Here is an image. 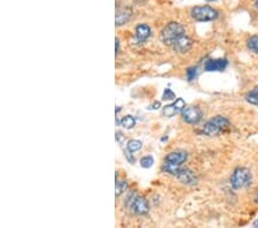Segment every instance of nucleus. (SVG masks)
<instances>
[{
    "instance_id": "1",
    "label": "nucleus",
    "mask_w": 258,
    "mask_h": 228,
    "mask_svg": "<svg viewBox=\"0 0 258 228\" xmlns=\"http://www.w3.org/2000/svg\"><path fill=\"white\" fill-rule=\"evenodd\" d=\"M253 174L250 170L246 167L235 168L231 176V186L235 190H240L252 185Z\"/></svg>"
},
{
    "instance_id": "2",
    "label": "nucleus",
    "mask_w": 258,
    "mask_h": 228,
    "mask_svg": "<svg viewBox=\"0 0 258 228\" xmlns=\"http://www.w3.org/2000/svg\"><path fill=\"white\" fill-rule=\"evenodd\" d=\"M185 34V28H184L182 24L178 23V22H170V23L165 25L163 30H162V40H163V43L167 44V45L172 46L180 36Z\"/></svg>"
},
{
    "instance_id": "3",
    "label": "nucleus",
    "mask_w": 258,
    "mask_h": 228,
    "mask_svg": "<svg viewBox=\"0 0 258 228\" xmlns=\"http://www.w3.org/2000/svg\"><path fill=\"white\" fill-rule=\"evenodd\" d=\"M230 126V121L222 115H217L208 120L203 127V133L208 136H217Z\"/></svg>"
},
{
    "instance_id": "4",
    "label": "nucleus",
    "mask_w": 258,
    "mask_h": 228,
    "mask_svg": "<svg viewBox=\"0 0 258 228\" xmlns=\"http://www.w3.org/2000/svg\"><path fill=\"white\" fill-rule=\"evenodd\" d=\"M191 15L197 22H210L218 17V10L211 6H195L191 10Z\"/></svg>"
},
{
    "instance_id": "5",
    "label": "nucleus",
    "mask_w": 258,
    "mask_h": 228,
    "mask_svg": "<svg viewBox=\"0 0 258 228\" xmlns=\"http://www.w3.org/2000/svg\"><path fill=\"white\" fill-rule=\"evenodd\" d=\"M125 204H127V208L129 210H131V211L135 213V215L142 216V215H146V213L149 211V204L146 198L138 196L135 193H132L129 195Z\"/></svg>"
},
{
    "instance_id": "6",
    "label": "nucleus",
    "mask_w": 258,
    "mask_h": 228,
    "mask_svg": "<svg viewBox=\"0 0 258 228\" xmlns=\"http://www.w3.org/2000/svg\"><path fill=\"white\" fill-rule=\"evenodd\" d=\"M182 116L183 120L185 121L186 123L195 124L200 122L202 116H203V113H202L201 109L198 108V106H186V108L183 110Z\"/></svg>"
},
{
    "instance_id": "7",
    "label": "nucleus",
    "mask_w": 258,
    "mask_h": 228,
    "mask_svg": "<svg viewBox=\"0 0 258 228\" xmlns=\"http://www.w3.org/2000/svg\"><path fill=\"white\" fill-rule=\"evenodd\" d=\"M228 61L226 59H210L204 64V71L206 72H223L227 67Z\"/></svg>"
},
{
    "instance_id": "8",
    "label": "nucleus",
    "mask_w": 258,
    "mask_h": 228,
    "mask_svg": "<svg viewBox=\"0 0 258 228\" xmlns=\"http://www.w3.org/2000/svg\"><path fill=\"white\" fill-rule=\"evenodd\" d=\"M192 45H193V40H192L191 37H189L186 34L180 36V37L176 40L175 44H173V49L177 52L179 53H186L189 51Z\"/></svg>"
},
{
    "instance_id": "9",
    "label": "nucleus",
    "mask_w": 258,
    "mask_h": 228,
    "mask_svg": "<svg viewBox=\"0 0 258 228\" xmlns=\"http://www.w3.org/2000/svg\"><path fill=\"white\" fill-rule=\"evenodd\" d=\"M177 178H178L183 183H185V185L194 186L197 183L196 175H195L191 170H189V168H182L179 172V174L177 175Z\"/></svg>"
},
{
    "instance_id": "10",
    "label": "nucleus",
    "mask_w": 258,
    "mask_h": 228,
    "mask_svg": "<svg viewBox=\"0 0 258 228\" xmlns=\"http://www.w3.org/2000/svg\"><path fill=\"white\" fill-rule=\"evenodd\" d=\"M186 160H187V153L184 151L171 152V153H169L167 157H165V161H167V163L178 165V166H182V165L185 163Z\"/></svg>"
},
{
    "instance_id": "11",
    "label": "nucleus",
    "mask_w": 258,
    "mask_h": 228,
    "mask_svg": "<svg viewBox=\"0 0 258 228\" xmlns=\"http://www.w3.org/2000/svg\"><path fill=\"white\" fill-rule=\"evenodd\" d=\"M150 32H152V30H150V27L148 24H138L137 27H135V38H137L139 43H143L149 38Z\"/></svg>"
},
{
    "instance_id": "12",
    "label": "nucleus",
    "mask_w": 258,
    "mask_h": 228,
    "mask_svg": "<svg viewBox=\"0 0 258 228\" xmlns=\"http://www.w3.org/2000/svg\"><path fill=\"white\" fill-rule=\"evenodd\" d=\"M132 17V12L129 8L117 9L116 12V25H123L130 21Z\"/></svg>"
},
{
    "instance_id": "13",
    "label": "nucleus",
    "mask_w": 258,
    "mask_h": 228,
    "mask_svg": "<svg viewBox=\"0 0 258 228\" xmlns=\"http://www.w3.org/2000/svg\"><path fill=\"white\" fill-rule=\"evenodd\" d=\"M246 101L248 102L249 104L258 106V87H255L253 90H250L249 93L246 95Z\"/></svg>"
},
{
    "instance_id": "14",
    "label": "nucleus",
    "mask_w": 258,
    "mask_h": 228,
    "mask_svg": "<svg viewBox=\"0 0 258 228\" xmlns=\"http://www.w3.org/2000/svg\"><path fill=\"white\" fill-rule=\"evenodd\" d=\"M121 126L125 129H132L135 126V119L132 115H125L121 120Z\"/></svg>"
},
{
    "instance_id": "15",
    "label": "nucleus",
    "mask_w": 258,
    "mask_h": 228,
    "mask_svg": "<svg viewBox=\"0 0 258 228\" xmlns=\"http://www.w3.org/2000/svg\"><path fill=\"white\" fill-rule=\"evenodd\" d=\"M141 148H142V143L138 141V139H130L127 144V150L128 151H130L131 153L139 151Z\"/></svg>"
},
{
    "instance_id": "16",
    "label": "nucleus",
    "mask_w": 258,
    "mask_h": 228,
    "mask_svg": "<svg viewBox=\"0 0 258 228\" xmlns=\"http://www.w3.org/2000/svg\"><path fill=\"white\" fill-rule=\"evenodd\" d=\"M247 46L248 49L258 56V36H252L247 40Z\"/></svg>"
},
{
    "instance_id": "17",
    "label": "nucleus",
    "mask_w": 258,
    "mask_h": 228,
    "mask_svg": "<svg viewBox=\"0 0 258 228\" xmlns=\"http://www.w3.org/2000/svg\"><path fill=\"white\" fill-rule=\"evenodd\" d=\"M127 187H128L127 181L116 178V196H120L124 190H127Z\"/></svg>"
},
{
    "instance_id": "18",
    "label": "nucleus",
    "mask_w": 258,
    "mask_h": 228,
    "mask_svg": "<svg viewBox=\"0 0 258 228\" xmlns=\"http://www.w3.org/2000/svg\"><path fill=\"white\" fill-rule=\"evenodd\" d=\"M162 113H163L164 116H168V117H171L173 115H176L177 114V111L175 109V106H173V104H170V105H165L163 110H162Z\"/></svg>"
},
{
    "instance_id": "19",
    "label": "nucleus",
    "mask_w": 258,
    "mask_h": 228,
    "mask_svg": "<svg viewBox=\"0 0 258 228\" xmlns=\"http://www.w3.org/2000/svg\"><path fill=\"white\" fill-rule=\"evenodd\" d=\"M140 165L143 168H149L154 165V158L152 156H145L140 159Z\"/></svg>"
},
{
    "instance_id": "20",
    "label": "nucleus",
    "mask_w": 258,
    "mask_h": 228,
    "mask_svg": "<svg viewBox=\"0 0 258 228\" xmlns=\"http://www.w3.org/2000/svg\"><path fill=\"white\" fill-rule=\"evenodd\" d=\"M172 104H173V106H175V109H176V111H177V114L182 113L183 110L186 108V104H185V102H184L183 98H177L176 101L172 103Z\"/></svg>"
},
{
    "instance_id": "21",
    "label": "nucleus",
    "mask_w": 258,
    "mask_h": 228,
    "mask_svg": "<svg viewBox=\"0 0 258 228\" xmlns=\"http://www.w3.org/2000/svg\"><path fill=\"white\" fill-rule=\"evenodd\" d=\"M186 76H187V80H189L190 82L194 81L197 76V68L196 67H190L186 71Z\"/></svg>"
},
{
    "instance_id": "22",
    "label": "nucleus",
    "mask_w": 258,
    "mask_h": 228,
    "mask_svg": "<svg viewBox=\"0 0 258 228\" xmlns=\"http://www.w3.org/2000/svg\"><path fill=\"white\" fill-rule=\"evenodd\" d=\"M162 98H163V101H176V95L175 93L171 89H165L163 96H162Z\"/></svg>"
},
{
    "instance_id": "23",
    "label": "nucleus",
    "mask_w": 258,
    "mask_h": 228,
    "mask_svg": "<svg viewBox=\"0 0 258 228\" xmlns=\"http://www.w3.org/2000/svg\"><path fill=\"white\" fill-rule=\"evenodd\" d=\"M161 108V103L160 102H155L154 104H152L150 106H148V110H150V111H154V110H158Z\"/></svg>"
},
{
    "instance_id": "24",
    "label": "nucleus",
    "mask_w": 258,
    "mask_h": 228,
    "mask_svg": "<svg viewBox=\"0 0 258 228\" xmlns=\"http://www.w3.org/2000/svg\"><path fill=\"white\" fill-rule=\"evenodd\" d=\"M130 153H131L130 151H128V150H125V157L128 158V160L130 161L131 164H134V161H135V160H134V158L132 157V154H131V156H130Z\"/></svg>"
},
{
    "instance_id": "25",
    "label": "nucleus",
    "mask_w": 258,
    "mask_h": 228,
    "mask_svg": "<svg viewBox=\"0 0 258 228\" xmlns=\"http://www.w3.org/2000/svg\"><path fill=\"white\" fill-rule=\"evenodd\" d=\"M116 139H117V142H119V143H123L125 137L123 136V134L121 133V131H117V133H116Z\"/></svg>"
},
{
    "instance_id": "26",
    "label": "nucleus",
    "mask_w": 258,
    "mask_h": 228,
    "mask_svg": "<svg viewBox=\"0 0 258 228\" xmlns=\"http://www.w3.org/2000/svg\"><path fill=\"white\" fill-rule=\"evenodd\" d=\"M119 52H120V39L116 38V52H115L116 56L119 54Z\"/></svg>"
},
{
    "instance_id": "27",
    "label": "nucleus",
    "mask_w": 258,
    "mask_h": 228,
    "mask_svg": "<svg viewBox=\"0 0 258 228\" xmlns=\"http://www.w3.org/2000/svg\"><path fill=\"white\" fill-rule=\"evenodd\" d=\"M253 226H254V227H258V220H256V222H254Z\"/></svg>"
},
{
    "instance_id": "28",
    "label": "nucleus",
    "mask_w": 258,
    "mask_h": 228,
    "mask_svg": "<svg viewBox=\"0 0 258 228\" xmlns=\"http://www.w3.org/2000/svg\"><path fill=\"white\" fill-rule=\"evenodd\" d=\"M116 108H117L116 109V113H119L121 111V108H120V106H116Z\"/></svg>"
},
{
    "instance_id": "29",
    "label": "nucleus",
    "mask_w": 258,
    "mask_h": 228,
    "mask_svg": "<svg viewBox=\"0 0 258 228\" xmlns=\"http://www.w3.org/2000/svg\"><path fill=\"white\" fill-rule=\"evenodd\" d=\"M255 201H256V203H258V193L256 194V196H255Z\"/></svg>"
},
{
    "instance_id": "30",
    "label": "nucleus",
    "mask_w": 258,
    "mask_h": 228,
    "mask_svg": "<svg viewBox=\"0 0 258 228\" xmlns=\"http://www.w3.org/2000/svg\"><path fill=\"white\" fill-rule=\"evenodd\" d=\"M255 7L258 9V0H256V1H255Z\"/></svg>"
},
{
    "instance_id": "31",
    "label": "nucleus",
    "mask_w": 258,
    "mask_h": 228,
    "mask_svg": "<svg viewBox=\"0 0 258 228\" xmlns=\"http://www.w3.org/2000/svg\"><path fill=\"white\" fill-rule=\"evenodd\" d=\"M206 1H209V2H211V1H217V0H206Z\"/></svg>"
}]
</instances>
